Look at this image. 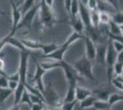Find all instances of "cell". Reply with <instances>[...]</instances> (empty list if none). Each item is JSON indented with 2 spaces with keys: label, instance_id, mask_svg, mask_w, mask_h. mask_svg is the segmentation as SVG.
<instances>
[{
  "label": "cell",
  "instance_id": "1",
  "mask_svg": "<svg viewBox=\"0 0 123 110\" xmlns=\"http://www.w3.org/2000/svg\"><path fill=\"white\" fill-rule=\"evenodd\" d=\"M30 57V52H20V59H19V67H18V75H19V82L18 86L14 92L15 100L14 105H19V101L22 96V94L26 89L27 85V73H28V62Z\"/></svg>",
  "mask_w": 123,
  "mask_h": 110
},
{
  "label": "cell",
  "instance_id": "2",
  "mask_svg": "<svg viewBox=\"0 0 123 110\" xmlns=\"http://www.w3.org/2000/svg\"><path fill=\"white\" fill-rule=\"evenodd\" d=\"M72 66L76 71V73L79 74L80 77H85L92 81H96L93 73L92 63L90 60H88L86 57V55L77 60L76 62H74V64H72Z\"/></svg>",
  "mask_w": 123,
  "mask_h": 110
},
{
  "label": "cell",
  "instance_id": "3",
  "mask_svg": "<svg viewBox=\"0 0 123 110\" xmlns=\"http://www.w3.org/2000/svg\"><path fill=\"white\" fill-rule=\"evenodd\" d=\"M39 16H40V21L43 27L51 29L54 23L56 22V18L52 8H50L45 5L44 0L41 1L39 7Z\"/></svg>",
  "mask_w": 123,
  "mask_h": 110
},
{
  "label": "cell",
  "instance_id": "4",
  "mask_svg": "<svg viewBox=\"0 0 123 110\" xmlns=\"http://www.w3.org/2000/svg\"><path fill=\"white\" fill-rule=\"evenodd\" d=\"M117 55H118V53L114 50L112 46V42L109 40L107 44V54H106V62H105L106 67H107V76H108V84L111 83L113 79V67L117 62Z\"/></svg>",
  "mask_w": 123,
  "mask_h": 110
},
{
  "label": "cell",
  "instance_id": "5",
  "mask_svg": "<svg viewBox=\"0 0 123 110\" xmlns=\"http://www.w3.org/2000/svg\"><path fill=\"white\" fill-rule=\"evenodd\" d=\"M43 96L45 98L46 105L51 106V108H61L62 105L63 104L60 98V96L57 94L55 90L52 88V86L50 83H48L44 86Z\"/></svg>",
  "mask_w": 123,
  "mask_h": 110
},
{
  "label": "cell",
  "instance_id": "6",
  "mask_svg": "<svg viewBox=\"0 0 123 110\" xmlns=\"http://www.w3.org/2000/svg\"><path fill=\"white\" fill-rule=\"evenodd\" d=\"M60 63H61V68L63 70L65 78L67 79L68 85L77 86V82L81 79V77L76 73V71L74 69L72 64H69V63L64 62V61H62Z\"/></svg>",
  "mask_w": 123,
  "mask_h": 110
},
{
  "label": "cell",
  "instance_id": "7",
  "mask_svg": "<svg viewBox=\"0 0 123 110\" xmlns=\"http://www.w3.org/2000/svg\"><path fill=\"white\" fill-rule=\"evenodd\" d=\"M78 17L82 20L86 30H89L91 28H93L91 25V20H90V10L87 7V1H79Z\"/></svg>",
  "mask_w": 123,
  "mask_h": 110
},
{
  "label": "cell",
  "instance_id": "8",
  "mask_svg": "<svg viewBox=\"0 0 123 110\" xmlns=\"http://www.w3.org/2000/svg\"><path fill=\"white\" fill-rule=\"evenodd\" d=\"M39 7H40V5H36L32 9H31L29 12H27L25 15L22 17L21 21L19 22L18 26L17 28V30L19 29H22V28H28V29L31 28L34 17H35L37 13L39 12Z\"/></svg>",
  "mask_w": 123,
  "mask_h": 110
},
{
  "label": "cell",
  "instance_id": "9",
  "mask_svg": "<svg viewBox=\"0 0 123 110\" xmlns=\"http://www.w3.org/2000/svg\"><path fill=\"white\" fill-rule=\"evenodd\" d=\"M35 63H36V71H35V74L32 78V81L35 83V87L38 88V89L41 91V93L43 94V92H44V84H43V82H42V76L47 73L45 70L41 67L39 62H37L35 60Z\"/></svg>",
  "mask_w": 123,
  "mask_h": 110
},
{
  "label": "cell",
  "instance_id": "10",
  "mask_svg": "<svg viewBox=\"0 0 123 110\" xmlns=\"http://www.w3.org/2000/svg\"><path fill=\"white\" fill-rule=\"evenodd\" d=\"M11 3V8H12V28H11V31L9 34L12 36H14L15 32L17 31V28L18 26L19 22L21 21L22 15H21L20 10L18 9V7L16 6L14 1H10Z\"/></svg>",
  "mask_w": 123,
  "mask_h": 110
},
{
  "label": "cell",
  "instance_id": "11",
  "mask_svg": "<svg viewBox=\"0 0 123 110\" xmlns=\"http://www.w3.org/2000/svg\"><path fill=\"white\" fill-rule=\"evenodd\" d=\"M84 40H85V47H86V57L88 60L93 61L96 59L97 45L87 35L84 37Z\"/></svg>",
  "mask_w": 123,
  "mask_h": 110
},
{
  "label": "cell",
  "instance_id": "12",
  "mask_svg": "<svg viewBox=\"0 0 123 110\" xmlns=\"http://www.w3.org/2000/svg\"><path fill=\"white\" fill-rule=\"evenodd\" d=\"M68 49L69 48H66L62 45L60 47H58V49L55 50L53 52L50 53L48 55H45V56L42 55L41 57L46 58V59H52V60H54L56 62H62V61H63V55L68 51Z\"/></svg>",
  "mask_w": 123,
  "mask_h": 110
},
{
  "label": "cell",
  "instance_id": "13",
  "mask_svg": "<svg viewBox=\"0 0 123 110\" xmlns=\"http://www.w3.org/2000/svg\"><path fill=\"white\" fill-rule=\"evenodd\" d=\"M92 95V91L85 87L76 86L75 88V100L77 102H82L83 100Z\"/></svg>",
  "mask_w": 123,
  "mask_h": 110
},
{
  "label": "cell",
  "instance_id": "14",
  "mask_svg": "<svg viewBox=\"0 0 123 110\" xmlns=\"http://www.w3.org/2000/svg\"><path fill=\"white\" fill-rule=\"evenodd\" d=\"M106 54H107V45L98 44L97 46V54H96V61L99 64H105L106 62Z\"/></svg>",
  "mask_w": 123,
  "mask_h": 110
},
{
  "label": "cell",
  "instance_id": "15",
  "mask_svg": "<svg viewBox=\"0 0 123 110\" xmlns=\"http://www.w3.org/2000/svg\"><path fill=\"white\" fill-rule=\"evenodd\" d=\"M21 43L23 46L30 52V50H41L43 47V44L37 41H32V40H20Z\"/></svg>",
  "mask_w": 123,
  "mask_h": 110
},
{
  "label": "cell",
  "instance_id": "16",
  "mask_svg": "<svg viewBox=\"0 0 123 110\" xmlns=\"http://www.w3.org/2000/svg\"><path fill=\"white\" fill-rule=\"evenodd\" d=\"M69 24L72 26V28L74 29V31H75L76 33L80 34V35H83L84 36V30H85V26L83 24L82 20L80 19V17H78L77 18L74 19V20H70L69 21Z\"/></svg>",
  "mask_w": 123,
  "mask_h": 110
},
{
  "label": "cell",
  "instance_id": "17",
  "mask_svg": "<svg viewBox=\"0 0 123 110\" xmlns=\"http://www.w3.org/2000/svg\"><path fill=\"white\" fill-rule=\"evenodd\" d=\"M92 95H94L98 100L100 101H107L108 102V97L110 95V93L108 90H103V89H97L92 91Z\"/></svg>",
  "mask_w": 123,
  "mask_h": 110
},
{
  "label": "cell",
  "instance_id": "18",
  "mask_svg": "<svg viewBox=\"0 0 123 110\" xmlns=\"http://www.w3.org/2000/svg\"><path fill=\"white\" fill-rule=\"evenodd\" d=\"M75 88L76 86L74 85H68V89H67V93L65 94L64 99L62 100V103H71L75 100Z\"/></svg>",
  "mask_w": 123,
  "mask_h": 110
},
{
  "label": "cell",
  "instance_id": "19",
  "mask_svg": "<svg viewBox=\"0 0 123 110\" xmlns=\"http://www.w3.org/2000/svg\"><path fill=\"white\" fill-rule=\"evenodd\" d=\"M8 35H9V38H8V41H7V44H10L13 47L18 49L20 52H27V51H28V50L23 46V44L21 43L20 40H18V39L15 38L14 36H12L11 34H8Z\"/></svg>",
  "mask_w": 123,
  "mask_h": 110
},
{
  "label": "cell",
  "instance_id": "20",
  "mask_svg": "<svg viewBox=\"0 0 123 110\" xmlns=\"http://www.w3.org/2000/svg\"><path fill=\"white\" fill-rule=\"evenodd\" d=\"M84 37L85 36L80 35V34L76 33L75 31H73L72 33H71V35L68 37V39L65 41V42L62 44V46H64V47H66V48H70V46L72 45L74 42L80 40V39H84Z\"/></svg>",
  "mask_w": 123,
  "mask_h": 110
},
{
  "label": "cell",
  "instance_id": "21",
  "mask_svg": "<svg viewBox=\"0 0 123 110\" xmlns=\"http://www.w3.org/2000/svg\"><path fill=\"white\" fill-rule=\"evenodd\" d=\"M40 63L41 68L45 70L46 72L51 71V70H54L56 68H61V63L60 62H47V63L41 62V63Z\"/></svg>",
  "mask_w": 123,
  "mask_h": 110
},
{
  "label": "cell",
  "instance_id": "22",
  "mask_svg": "<svg viewBox=\"0 0 123 110\" xmlns=\"http://www.w3.org/2000/svg\"><path fill=\"white\" fill-rule=\"evenodd\" d=\"M35 6H36V4H35L34 0H26V1H23L22 6H21V9H19L22 17L24 16L27 12H29L31 9H32Z\"/></svg>",
  "mask_w": 123,
  "mask_h": 110
},
{
  "label": "cell",
  "instance_id": "23",
  "mask_svg": "<svg viewBox=\"0 0 123 110\" xmlns=\"http://www.w3.org/2000/svg\"><path fill=\"white\" fill-rule=\"evenodd\" d=\"M98 99L94 95H91V96L87 97L85 100H83L82 102H80V108L81 109H87V108L93 107V105H94L95 102Z\"/></svg>",
  "mask_w": 123,
  "mask_h": 110
},
{
  "label": "cell",
  "instance_id": "24",
  "mask_svg": "<svg viewBox=\"0 0 123 110\" xmlns=\"http://www.w3.org/2000/svg\"><path fill=\"white\" fill-rule=\"evenodd\" d=\"M79 13V1L74 0L72 1V6H71V12H70V20H74L78 17Z\"/></svg>",
  "mask_w": 123,
  "mask_h": 110
},
{
  "label": "cell",
  "instance_id": "25",
  "mask_svg": "<svg viewBox=\"0 0 123 110\" xmlns=\"http://www.w3.org/2000/svg\"><path fill=\"white\" fill-rule=\"evenodd\" d=\"M108 26V33L112 34V35H122L121 34V29H120V26H118V24H116L114 21H110Z\"/></svg>",
  "mask_w": 123,
  "mask_h": 110
},
{
  "label": "cell",
  "instance_id": "26",
  "mask_svg": "<svg viewBox=\"0 0 123 110\" xmlns=\"http://www.w3.org/2000/svg\"><path fill=\"white\" fill-rule=\"evenodd\" d=\"M110 109V105L107 101L97 100L93 105V110H108Z\"/></svg>",
  "mask_w": 123,
  "mask_h": 110
},
{
  "label": "cell",
  "instance_id": "27",
  "mask_svg": "<svg viewBox=\"0 0 123 110\" xmlns=\"http://www.w3.org/2000/svg\"><path fill=\"white\" fill-rule=\"evenodd\" d=\"M112 20V17L106 12H99V24L103 26H108L109 22Z\"/></svg>",
  "mask_w": 123,
  "mask_h": 110
},
{
  "label": "cell",
  "instance_id": "28",
  "mask_svg": "<svg viewBox=\"0 0 123 110\" xmlns=\"http://www.w3.org/2000/svg\"><path fill=\"white\" fill-rule=\"evenodd\" d=\"M120 101H123V94L113 93V94H110V95H109L108 103V105H110V107H111L113 105H115L116 103L120 102Z\"/></svg>",
  "mask_w": 123,
  "mask_h": 110
},
{
  "label": "cell",
  "instance_id": "29",
  "mask_svg": "<svg viewBox=\"0 0 123 110\" xmlns=\"http://www.w3.org/2000/svg\"><path fill=\"white\" fill-rule=\"evenodd\" d=\"M90 20L93 28H98L99 26V12L98 10L90 11Z\"/></svg>",
  "mask_w": 123,
  "mask_h": 110
},
{
  "label": "cell",
  "instance_id": "30",
  "mask_svg": "<svg viewBox=\"0 0 123 110\" xmlns=\"http://www.w3.org/2000/svg\"><path fill=\"white\" fill-rule=\"evenodd\" d=\"M111 84L119 91L123 92V75H118L113 77Z\"/></svg>",
  "mask_w": 123,
  "mask_h": 110
},
{
  "label": "cell",
  "instance_id": "31",
  "mask_svg": "<svg viewBox=\"0 0 123 110\" xmlns=\"http://www.w3.org/2000/svg\"><path fill=\"white\" fill-rule=\"evenodd\" d=\"M14 92L9 88H0V104L4 103L7 99L8 96H10Z\"/></svg>",
  "mask_w": 123,
  "mask_h": 110
},
{
  "label": "cell",
  "instance_id": "32",
  "mask_svg": "<svg viewBox=\"0 0 123 110\" xmlns=\"http://www.w3.org/2000/svg\"><path fill=\"white\" fill-rule=\"evenodd\" d=\"M57 49H58V46L53 44V43H51V44H43V47L41 49V51H42V53H43V56H45V55H48L50 53L53 52Z\"/></svg>",
  "mask_w": 123,
  "mask_h": 110
},
{
  "label": "cell",
  "instance_id": "33",
  "mask_svg": "<svg viewBox=\"0 0 123 110\" xmlns=\"http://www.w3.org/2000/svg\"><path fill=\"white\" fill-rule=\"evenodd\" d=\"M21 104H28L31 107L32 106V103L31 101V94H30V93L28 92L27 89L24 90V92L22 94V96H21L20 101H19V105Z\"/></svg>",
  "mask_w": 123,
  "mask_h": 110
},
{
  "label": "cell",
  "instance_id": "34",
  "mask_svg": "<svg viewBox=\"0 0 123 110\" xmlns=\"http://www.w3.org/2000/svg\"><path fill=\"white\" fill-rule=\"evenodd\" d=\"M112 21H114L116 24H118V26H122L123 25V12L122 11H118L116 14H114L112 16Z\"/></svg>",
  "mask_w": 123,
  "mask_h": 110
},
{
  "label": "cell",
  "instance_id": "35",
  "mask_svg": "<svg viewBox=\"0 0 123 110\" xmlns=\"http://www.w3.org/2000/svg\"><path fill=\"white\" fill-rule=\"evenodd\" d=\"M113 73L116 74V76H118V75H122V73H123V63L116 62L115 65H114V67H113Z\"/></svg>",
  "mask_w": 123,
  "mask_h": 110
},
{
  "label": "cell",
  "instance_id": "36",
  "mask_svg": "<svg viewBox=\"0 0 123 110\" xmlns=\"http://www.w3.org/2000/svg\"><path fill=\"white\" fill-rule=\"evenodd\" d=\"M77 101H74L71 103H63L61 106L62 110H74V105H76Z\"/></svg>",
  "mask_w": 123,
  "mask_h": 110
},
{
  "label": "cell",
  "instance_id": "37",
  "mask_svg": "<svg viewBox=\"0 0 123 110\" xmlns=\"http://www.w3.org/2000/svg\"><path fill=\"white\" fill-rule=\"evenodd\" d=\"M87 7L90 11L98 10V1H96V0H88L87 1Z\"/></svg>",
  "mask_w": 123,
  "mask_h": 110
},
{
  "label": "cell",
  "instance_id": "38",
  "mask_svg": "<svg viewBox=\"0 0 123 110\" xmlns=\"http://www.w3.org/2000/svg\"><path fill=\"white\" fill-rule=\"evenodd\" d=\"M111 42H112L113 48H114V50L116 51L117 53L120 52L121 51H123V43L118 41H111Z\"/></svg>",
  "mask_w": 123,
  "mask_h": 110
},
{
  "label": "cell",
  "instance_id": "39",
  "mask_svg": "<svg viewBox=\"0 0 123 110\" xmlns=\"http://www.w3.org/2000/svg\"><path fill=\"white\" fill-rule=\"evenodd\" d=\"M8 85V80L6 77L0 76V88H7Z\"/></svg>",
  "mask_w": 123,
  "mask_h": 110
},
{
  "label": "cell",
  "instance_id": "40",
  "mask_svg": "<svg viewBox=\"0 0 123 110\" xmlns=\"http://www.w3.org/2000/svg\"><path fill=\"white\" fill-rule=\"evenodd\" d=\"M63 3H64V8H65V10H66L67 14L70 16L71 6H72V0H65Z\"/></svg>",
  "mask_w": 123,
  "mask_h": 110
},
{
  "label": "cell",
  "instance_id": "41",
  "mask_svg": "<svg viewBox=\"0 0 123 110\" xmlns=\"http://www.w3.org/2000/svg\"><path fill=\"white\" fill-rule=\"evenodd\" d=\"M18 83L15 82V81H8V85H7V88H9L10 90H12L13 92L16 91V89L18 88Z\"/></svg>",
  "mask_w": 123,
  "mask_h": 110
},
{
  "label": "cell",
  "instance_id": "42",
  "mask_svg": "<svg viewBox=\"0 0 123 110\" xmlns=\"http://www.w3.org/2000/svg\"><path fill=\"white\" fill-rule=\"evenodd\" d=\"M8 38H9V35H7V36H6L4 39H2L1 41H0V52L2 51V49L5 47L6 45L7 44V41H8Z\"/></svg>",
  "mask_w": 123,
  "mask_h": 110
},
{
  "label": "cell",
  "instance_id": "43",
  "mask_svg": "<svg viewBox=\"0 0 123 110\" xmlns=\"http://www.w3.org/2000/svg\"><path fill=\"white\" fill-rule=\"evenodd\" d=\"M7 80L8 81H15V82H19V75H18V73H15L13 75H10V76H7Z\"/></svg>",
  "mask_w": 123,
  "mask_h": 110
},
{
  "label": "cell",
  "instance_id": "44",
  "mask_svg": "<svg viewBox=\"0 0 123 110\" xmlns=\"http://www.w3.org/2000/svg\"><path fill=\"white\" fill-rule=\"evenodd\" d=\"M117 62L118 63H123V51L118 53L117 55Z\"/></svg>",
  "mask_w": 123,
  "mask_h": 110
},
{
  "label": "cell",
  "instance_id": "45",
  "mask_svg": "<svg viewBox=\"0 0 123 110\" xmlns=\"http://www.w3.org/2000/svg\"><path fill=\"white\" fill-rule=\"evenodd\" d=\"M43 106L42 105H32V106L31 107V110H42Z\"/></svg>",
  "mask_w": 123,
  "mask_h": 110
},
{
  "label": "cell",
  "instance_id": "46",
  "mask_svg": "<svg viewBox=\"0 0 123 110\" xmlns=\"http://www.w3.org/2000/svg\"><path fill=\"white\" fill-rule=\"evenodd\" d=\"M44 2H45V5H46L48 7H50V8H52L54 1H52V0H44Z\"/></svg>",
  "mask_w": 123,
  "mask_h": 110
},
{
  "label": "cell",
  "instance_id": "47",
  "mask_svg": "<svg viewBox=\"0 0 123 110\" xmlns=\"http://www.w3.org/2000/svg\"><path fill=\"white\" fill-rule=\"evenodd\" d=\"M4 69H5V62L2 58H0V70L4 71Z\"/></svg>",
  "mask_w": 123,
  "mask_h": 110
},
{
  "label": "cell",
  "instance_id": "48",
  "mask_svg": "<svg viewBox=\"0 0 123 110\" xmlns=\"http://www.w3.org/2000/svg\"><path fill=\"white\" fill-rule=\"evenodd\" d=\"M9 110H20V106H19V105H13Z\"/></svg>",
  "mask_w": 123,
  "mask_h": 110
},
{
  "label": "cell",
  "instance_id": "49",
  "mask_svg": "<svg viewBox=\"0 0 123 110\" xmlns=\"http://www.w3.org/2000/svg\"><path fill=\"white\" fill-rule=\"evenodd\" d=\"M120 29H121V34H122V36H123V25L120 26Z\"/></svg>",
  "mask_w": 123,
  "mask_h": 110
},
{
  "label": "cell",
  "instance_id": "50",
  "mask_svg": "<svg viewBox=\"0 0 123 110\" xmlns=\"http://www.w3.org/2000/svg\"><path fill=\"white\" fill-rule=\"evenodd\" d=\"M54 109H55V110H62L61 108H54Z\"/></svg>",
  "mask_w": 123,
  "mask_h": 110
},
{
  "label": "cell",
  "instance_id": "51",
  "mask_svg": "<svg viewBox=\"0 0 123 110\" xmlns=\"http://www.w3.org/2000/svg\"><path fill=\"white\" fill-rule=\"evenodd\" d=\"M49 110H55V109H54V108H50Z\"/></svg>",
  "mask_w": 123,
  "mask_h": 110
},
{
  "label": "cell",
  "instance_id": "52",
  "mask_svg": "<svg viewBox=\"0 0 123 110\" xmlns=\"http://www.w3.org/2000/svg\"><path fill=\"white\" fill-rule=\"evenodd\" d=\"M42 110H49V109H44V108H43V109H42Z\"/></svg>",
  "mask_w": 123,
  "mask_h": 110
},
{
  "label": "cell",
  "instance_id": "53",
  "mask_svg": "<svg viewBox=\"0 0 123 110\" xmlns=\"http://www.w3.org/2000/svg\"></svg>",
  "mask_w": 123,
  "mask_h": 110
}]
</instances>
